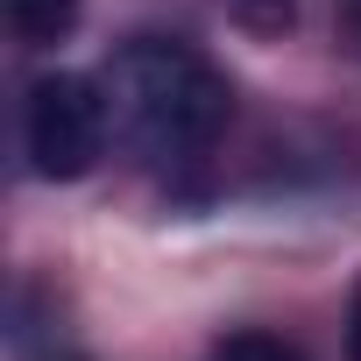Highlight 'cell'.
Wrapping results in <instances>:
<instances>
[{"mask_svg": "<svg viewBox=\"0 0 361 361\" xmlns=\"http://www.w3.org/2000/svg\"><path fill=\"white\" fill-rule=\"evenodd\" d=\"M106 106L121 114V128L149 156H199V149L220 142V128L234 114V92L192 43L135 36L106 64Z\"/></svg>", "mask_w": 361, "mask_h": 361, "instance_id": "obj_1", "label": "cell"}, {"mask_svg": "<svg viewBox=\"0 0 361 361\" xmlns=\"http://www.w3.org/2000/svg\"><path fill=\"white\" fill-rule=\"evenodd\" d=\"M106 85L78 78V71H50L29 85V114H22V142H29V163L43 177H85L106 149Z\"/></svg>", "mask_w": 361, "mask_h": 361, "instance_id": "obj_2", "label": "cell"}, {"mask_svg": "<svg viewBox=\"0 0 361 361\" xmlns=\"http://www.w3.org/2000/svg\"><path fill=\"white\" fill-rule=\"evenodd\" d=\"M85 0H8V29L22 43H57L71 22H78Z\"/></svg>", "mask_w": 361, "mask_h": 361, "instance_id": "obj_3", "label": "cell"}, {"mask_svg": "<svg viewBox=\"0 0 361 361\" xmlns=\"http://www.w3.org/2000/svg\"><path fill=\"white\" fill-rule=\"evenodd\" d=\"M213 361H305V354L290 340H276V333H227L213 347Z\"/></svg>", "mask_w": 361, "mask_h": 361, "instance_id": "obj_4", "label": "cell"}, {"mask_svg": "<svg viewBox=\"0 0 361 361\" xmlns=\"http://www.w3.org/2000/svg\"><path fill=\"white\" fill-rule=\"evenodd\" d=\"M340 36H347V50L361 57V0H340Z\"/></svg>", "mask_w": 361, "mask_h": 361, "instance_id": "obj_5", "label": "cell"}, {"mask_svg": "<svg viewBox=\"0 0 361 361\" xmlns=\"http://www.w3.org/2000/svg\"><path fill=\"white\" fill-rule=\"evenodd\" d=\"M347 361H361V283L347 298Z\"/></svg>", "mask_w": 361, "mask_h": 361, "instance_id": "obj_6", "label": "cell"}]
</instances>
